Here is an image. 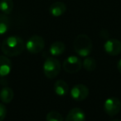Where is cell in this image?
Segmentation results:
<instances>
[{
	"label": "cell",
	"mask_w": 121,
	"mask_h": 121,
	"mask_svg": "<svg viewBox=\"0 0 121 121\" xmlns=\"http://www.w3.org/2000/svg\"><path fill=\"white\" fill-rule=\"evenodd\" d=\"M26 48L24 41L17 36H10L5 38L1 44L3 53L7 56H17Z\"/></svg>",
	"instance_id": "cell-1"
},
{
	"label": "cell",
	"mask_w": 121,
	"mask_h": 121,
	"mask_svg": "<svg viewBox=\"0 0 121 121\" xmlns=\"http://www.w3.org/2000/svg\"><path fill=\"white\" fill-rule=\"evenodd\" d=\"M73 46L76 54L81 57L88 56L92 52V41L86 34L78 35L75 39Z\"/></svg>",
	"instance_id": "cell-2"
},
{
	"label": "cell",
	"mask_w": 121,
	"mask_h": 121,
	"mask_svg": "<svg viewBox=\"0 0 121 121\" xmlns=\"http://www.w3.org/2000/svg\"><path fill=\"white\" fill-rule=\"evenodd\" d=\"M44 75L49 79H54L60 71V63L55 57H48L43 65Z\"/></svg>",
	"instance_id": "cell-3"
},
{
	"label": "cell",
	"mask_w": 121,
	"mask_h": 121,
	"mask_svg": "<svg viewBox=\"0 0 121 121\" xmlns=\"http://www.w3.org/2000/svg\"><path fill=\"white\" fill-rule=\"evenodd\" d=\"M45 47V41L41 36L33 35L27 40L26 48L30 53L37 54L41 52Z\"/></svg>",
	"instance_id": "cell-4"
},
{
	"label": "cell",
	"mask_w": 121,
	"mask_h": 121,
	"mask_svg": "<svg viewBox=\"0 0 121 121\" xmlns=\"http://www.w3.org/2000/svg\"><path fill=\"white\" fill-rule=\"evenodd\" d=\"M82 67V61L79 56H70L63 62V69L68 73H76L81 71Z\"/></svg>",
	"instance_id": "cell-5"
},
{
	"label": "cell",
	"mask_w": 121,
	"mask_h": 121,
	"mask_svg": "<svg viewBox=\"0 0 121 121\" xmlns=\"http://www.w3.org/2000/svg\"><path fill=\"white\" fill-rule=\"evenodd\" d=\"M121 102L118 98L110 97L105 100L104 104V112L109 116H114L120 111Z\"/></svg>",
	"instance_id": "cell-6"
},
{
	"label": "cell",
	"mask_w": 121,
	"mask_h": 121,
	"mask_svg": "<svg viewBox=\"0 0 121 121\" xmlns=\"http://www.w3.org/2000/svg\"><path fill=\"white\" fill-rule=\"evenodd\" d=\"M89 95V89L83 84H77L72 87L71 91V96L76 101H82Z\"/></svg>",
	"instance_id": "cell-7"
},
{
	"label": "cell",
	"mask_w": 121,
	"mask_h": 121,
	"mask_svg": "<svg viewBox=\"0 0 121 121\" xmlns=\"http://www.w3.org/2000/svg\"><path fill=\"white\" fill-rule=\"evenodd\" d=\"M104 49L109 56H118L121 53V42L118 39H109L104 43Z\"/></svg>",
	"instance_id": "cell-8"
},
{
	"label": "cell",
	"mask_w": 121,
	"mask_h": 121,
	"mask_svg": "<svg viewBox=\"0 0 121 121\" xmlns=\"http://www.w3.org/2000/svg\"><path fill=\"white\" fill-rule=\"evenodd\" d=\"M12 62L7 56H0V77H4L10 73Z\"/></svg>",
	"instance_id": "cell-9"
},
{
	"label": "cell",
	"mask_w": 121,
	"mask_h": 121,
	"mask_svg": "<svg viewBox=\"0 0 121 121\" xmlns=\"http://www.w3.org/2000/svg\"><path fill=\"white\" fill-rule=\"evenodd\" d=\"M66 121H86V114L80 108H73L68 113Z\"/></svg>",
	"instance_id": "cell-10"
},
{
	"label": "cell",
	"mask_w": 121,
	"mask_h": 121,
	"mask_svg": "<svg viewBox=\"0 0 121 121\" xmlns=\"http://www.w3.org/2000/svg\"><path fill=\"white\" fill-rule=\"evenodd\" d=\"M66 11V5L63 2H56L49 7V13L53 17H60Z\"/></svg>",
	"instance_id": "cell-11"
},
{
	"label": "cell",
	"mask_w": 121,
	"mask_h": 121,
	"mask_svg": "<svg viewBox=\"0 0 121 121\" xmlns=\"http://www.w3.org/2000/svg\"><path fill=\"white\" fill-rule=\"evenodd\" d=\"M68 85L63 80H58L54 84V91L58 96H65L68 93Z\"/></svg>",
	"instance_id": "cell-12"
},
{
	"label": "cell",
	"mask_w": 121,
	"mask_h": 121,
	"mask_svg": "<svg viewBox=\"0 0 121 121\" xmlns=\"http://www.w3.org/2000/svg\"><path fill=\"white\" fill-rule=\"evenodd\" d=\"M65 44L62 42H55L51 45L50 49H49V52H50L51 55L53 56H60L63 52H65Z\"/></svg>",
	"instance_id": "cell-13"
},
{
	"label": "cell",
	"mask_w": 121,
	"mask_h": 121,
	"mask_svg": "<svg viewBox=\"0 0 121 121\" xmlns=\"http://www.w3.org/2000/svg\"><path fill=\"white\" fill-rule=\"evenodd\" d=\"M14 97V93L11 88L4 87L0 91V99L5 104H9Z\"/></svg>",
	"instance_id": "cell-14"
},
{
	"label": "cell",
	"mask_w": 121,
	"mask_h": 121,
	"mask_svg": "<svg viewBox=\"0 0 121 121\" xmlns=\"http://www.w3.org/2000/svg\"><path fill=\"white\" fill-rule=\"evenodd\" d=\"M10 27V20L6 14L0 13V36L4 35L9 31Z\"/></svg>",
	"instance_id": "cell-15"
},
{
	"label": "cell",
	"mask_w": 121,
	"mask_h": 121,
	"mask_svg": "<svg viewBox=\"0 0 121 121\" xmlns=\"http://www.w3.org/2000/svg\"><path fill=\"white\" fill-rule=\"evenodd\" d=\"M13 6V0H1L0 1V11L6 15H9L12 13Z\"/></svg>",
	"instance_id": "cell-16"
},
{
	"label": "cell",
	"mask_w": 121,
	"mask_h": 121,
	"mask_svg": "<svg viewBox=\"0 0 121 121\" xmlns=\"http://www.w3.org/2000/svg\"><path fill=\"white\" fill-rule=\"evenodd\" d=\"M82 66L87 71H93L96 68L95 60L92 57L87 56L82 62Z\"/></svg>",
	"instance_id": "cell-17"
},
{
	"label": "cell",
	"mask_w": 121,
	"mask_h": 121,
	"mask_svg": "<svg viewBox=\"0 0 121 121\" xmlns=\"http://www.w3.org/2000/svg\"><path fill=\"white\" fill-rule=\"evenodd\" d=\"M46 121H64L62 115L57 111H50L46 116Z\"/></svg>",
	"instance_id": "cell-18"
},
{
	"label": "cell",
	"mask_w": 121,
	"mask_h": 121,
	"mask_svg": "<svg viewBox=\"0 0 121 121\" xmlns=\"http://www.w3.org/2000/svg\"><path fill=\"white\" fill-rule=\"evenodd\" d=\"M7 115V109L5 105L0 103V121H3Z\"/></svg>",
	"instance_id": "cell-19"
},
{
	"label": "cell",
	"mask_w": 121,
	"mask_h": 121,
	"mask_svg": "<svg viewBox=\"0 0 121 121\" xmlns=\"http://www.w3.org/2000/svg\"><path fill=\"white\" fill-rule=\"evenodd\" d=\"M117 68H118V71H119V72L121 73V59L119 60V62H118V64H117Z\"/></svg>",
	"instance_id": "cell-20"
},
{
	"label": "cell",
	"mask_w": 121,
	"mask_h": 121,
	"mask_svg": "<svg viewBox=\"0 0 121 121\" xmlns=\"http://www.w3.org/2000/svg\"><path fill=\"white\" fill-rule=\"evenodd\" d=\"M111 121H121V120H119V119H114V120H111Z\"/></svg>",
	"instance_id": "cell-21"
}]
</instances>
